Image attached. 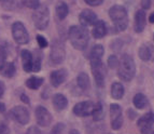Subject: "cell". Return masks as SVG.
Returning <instances> with one entry per match:
<instances>
[{
    "instance_id": "1",
    "label": "cell",
    "mask_w": 154,
    "mask_h": 134,
    "mask_svg": "<svg viewBox=\"0 0 154 134\" xmlns=\"http://www.w3.org/2000/svg\"><path fill=\"white\" fill-rule=\"evenodd\" d=\"M68 36L71 44L77 50H84L90 41V33L84 26H71Z\"/></svg>"
},
{
    "instance_id": "2",
    "label": "cell",
    "mask_w": 154,
    "mask_h": 134,
    "mask_svg": "<svg viewBox=\"0 0 154 134\" xmlns=\"http://www.w3.org/2000/svg\"><path fill=\"white\" fill-rule=\"evenodd\" d=\"M109 16L114 23V31H123L128 25V15L127 11L122 5H113L109 10Z\"/></svg>"
},
{
    "instance_id": "3",
    "label": "cell",
    "mask_w": 154,
    "mask_h": 134,
    "mask_svg": "<svg viewBox=\"0 0 154 134\" xmlns=\"http://www.w3.org/2000/svg\"><path fill=\"white\" fill-rule=\"evenodd\" d=\"M136 74V65L134 62L133 57L128 54H123L121 56V61L119 64L118 76L123 81L128 82L135 77Z\"/></svg>"
},
{
    "instance_id": "4",
    "label": "cell",
    "mask_w": 154,
    "mask_h": 134,
    "mask_svg": "<svg viewBox=\"0 0 154 134\" xmlns=\"http://www.w3.org/2000/svg\"><path fill=\"white\" fill-rule=\"evenodd\" d=\"M32 21L35 26L40 30L45 29L50 23V11L46 5H40L32 13Z\"/></svg>"
},
{
    "instance_id": "5",
    "label": "cell",
    "mask_w": 154,
    "mask_h": 134,
    "mask_svg": "<svg viewBox=\"0 0 154 134\" xmlns=\"http://www.w3.org/2000/svg\"><path fill=\"white\" fill-rule=\"evenodd\" d=\"M91 68H92L93 76H94V79H95L97 87L103 88L105 85L107 69H106L103 63L101 62V59H93V61H91Z\"/></svg>"
},
{
    "instance_id": "6",
    "label": "cell",
    "mask_w": 154,
    "mask_h": 134,
    "mask_svg": "<svg viewBox=\"0 0 154 134\" xmlns=\"http://www.w3.org/2000/svg\"><path fill=\"white\" fill-rule=\"evenodd\" d=\"M65 57H66V50H65L64 42L56 39L52 43L50 59L54 65H59L65 61Z\"/></svg>"
},
{
    "instance_id": "7",
    "label": "cell",
    "mask_w": 154,
    "mask_h": 134,
    "mask_svg": "<svg viewBox=\"0 0 154 134\" xmlns=\"http://www.w3.org/2000/svg\"><path fill=\"white\" fill-rule=\"evenodd\" d=\"M10 118H12L13 120H15L16 122H18L22 126H25L29 122L30 120V115H29L28 109L24 107V106H15L13 107L8 115Z\"/></svg>"
},
{
    "instance_id": "8",
    "label": "cell",
    "mask_w": 154,
    "mask_h": 134,
    "mask_svg": "<svg viewBox=\"0 0 154 134\" xmlns=\"http://www.w3.org/2000/svg\"><path fill=\"white\" fill-rule=\"evenodd\" d=\"M12 36L18 44H26L29 42V35L22 22H15L12 25Z\"/></svg>"
},
{
    "instance_id": "9",
    "label": "cell",
    "mask_w": 154,
    "mask_h": 134,
    "mask_svg": "<svg viewBox=\"0 0 154 134\" xmlns=\"http://www.w3.org/2000/svg\"><path fill=\"white\" fill-rule=\"evenodd\" d=\"M154 124V113L149 111L141 116L137 121V126L142 134H149Z\"/></svg>"
},
{
    "instance_id": "10",
    "label": "cell",
    "mask_w": 154,
    "mask_h": 134,
    "mask_svg": "<svg viewBox=\"0 0 154 134\" xmlns=\"http://www.w3.org/2000/svg\"><path fill=\"white\" fill-rule=\"evenodd\" d=\"M95 107V103L92 101H84V102H80L75 104L73 107V113L78 117H88L93 113Z\"/></svg>"
},
{
    "instance_id": "11",
    "label": "cell",
    "mask_w": 154,
    "mask_h": 134,
    "mask_svg": "<svg viewBox=\"0 0 154 134\" xmlns=\"http://www.w3.org/2000/svg\"><path fill=\"white\" fill-rule=\"evenodd\" d=\"M110 116H111V128L113 130L121 129L123 126V116H122V108L118 104L110 105Z\"/></svg>"
},
{
    "instance_id": "12",
    "label": "cell",
    "mask_w": 154,
    "mask_h": 134,
    "mask_svg": "<svg viewBox=\"0 0 154 134\" xmlns=\"http://www.w3.org/2000/svg\"><path fill=\"white\" fill-rule=\"evenodd\" d=\"M35 115H36L37 123L40 126H43V128L49 126L51 124L52 120H53L51 113L43 106H38L35 110Z\"/></svg>"
},
{
    "instance_id": "13",
    "label": "cell",
    "mask_w": 154,
    "mask_h": 134,
    "mask_svg": "<svg viewBox=\"0 0 154 134\" xmlns=\"http://www.w3.org/2000/svg\"><path fill=\"white\" fill-rule=\"evenodd\" d=\"M67 76H68V72L65 68H60V69L52 72L51 75H50V80H51L52 85L55 87V88L59 87L62 83H64L66 81Z\"/></svg>"
},
{
    "instance_id": "14",
    "label": "cell",
    "mask_w": 154,
    "mask_h": 134,
    "mask_svg": "<svg viewBox=\"0 0 154 134\" xmlns=\"http://www.w3.org/2000/svg\"><path fill=\"white\" fill-rule=\"evenodd\" d=\"M79 21H80V24L82 26H84V27L91 26L97 22V15H96V13L93 12L92 10L85 9V10H83L82 12L80 13Z\"/></svg>"
},
{
    "instance_id": "15",
    "label": "cell",
    "mask_w": 154,
    "mask_h": 134,
    "mask_svg": "<svg viewBox=\"0 0 154 134\" xmlns=\"http://www.w3.org/2000/svg\"><path fill=\"white\" fill-rule=\"evenodd\" d=\"M22 63H23V69L26 72H31L33 67V55L29 50H23L21 52Z\"/></svg>"
},
{
    "instance_id": "16",
    "label": "cell",
    "mask_w": 154,
    "mask_h": 134,
    "mask_svg": "<svg viewBox=\"0 0 154 134\" xmlns=\"http://www.w3.org/2000/svg\"><path fill=\"white\" fill-rule=\"evenodd\" d=\"M146 12L143 10H139L135 14V25H134V29L136 33H142L146 27Z\"/></svg>"
},
{
    "instance_id": "17",
    "label": "cell",
    "mask_w": 154,
    "mask_h": 134,
    "mask_svg": "<svg viewBox=\"0 0 154 134\" xmlns=\"http://www.w3.org/2000/svg\"><path fill=\"white\" fill-rule=\"evenodd\" d=\"M107 25L103 21H98L94 25V28H93V36L96 39H101L107 35Z\"/></svg>"
},
{
    "instance_id": "18",
    "label": "cell",
    "mask_w": 154,
    "mask_h": 134,
    "mask_svg": "<svg viewBox=\"0 0 154 134\" xmlns=\"http://www.w3.org/2000/svg\"><path fill=\"white\" fill-rule=\"evenodd\" d=\"M68 105V100L64 94H60V93H57L53 96V106L56 110L60 111L64 110L65 108Z\"/></svg>"
},
{
    "instance_id": "19",
    "label": "cell",
    "mask_w": 154,
    "mask_h": 134,
    "mask_svg": "<svg viewBox=\"0 0 154 134\" xmlns=\"http://www.w3.org/2000/svg\"><path fill=\"white\" fill-rule=\"evenodd\" d=\"M15 72H16V67L14 65V63L12 62H9V63L5 62L2 65V67L0 68V74L7 78H12L13 76L15 75Z\"/></svg>"
},
{
    "instance_id": "20",
    "label": "cell",
    "mask_w": 154,
    "mask_h": 134,
    "mask_svg": "<svg viewBox=\"0 0 154 134\" xmlns=\"http://www.w3.org/2000/svg\"><path fill=\"white\" fill-rule=\"evenodd\" d=\"M133 103H134V105H135L136 108L143 109L148 106L149 101H148V97L144 95L143 93H137L136 95L134 96V98H133Z\"/></svg>"
},
{
    "instance_id": "21",
    "label": "cell",
    "mask_w": 154,
    "mask_h": 134,
    "mask_svg": "<svg viewBox=\"0 0 154 134\" xmlns=\"http://www.w3.org/2000/svg\"><path fill=\"white\" fill-rule=\"evenodd\" d=\"M125 93V89H124L123 85L120 82H114L111 85V96L114 100H121L124 96Z\"/></svg>"
},
{
    "instance_id": "22",
    "label": "cell",
    "mask_w": 154,
    "mask_h": 134,
    "mask_svg": "<svg viewBox=\"0 0 154 134\" xmlns=\"http://www.w3.org/2000/svg\"><path fill=\"white\" fill-rule=\"evenodd\" d=\"M77 83H78V85H79V88L82 89L83 91L88 90L91 85V81H90V78H88V74L80 72L77 77Z\"/></svg>"
},
{
    "instance_id": "23",
    "label": "cell",
    "mask_w": 154,
    "mask_h": 134,
    "mask_svg": "<svg viewBox=\"0 0 154 134\" xmlns=\"http://www.w3.org/2000/svg\"><path fill=\"white\" fill-rule=\"evenodd\" d=\"M44 79L42 77H30L26 80V87L30 90H37L43 85Z\"/></svg>"
},
{
    "instance_id": "24",
    "label": "cell",
    "mask_w": 154,
    "mask_h": 134,
    "mask_svg": "<svg viewBox=\"0 0 154 134\" xmlns=\"http://www.w3.org/2000/svg\"><path fill=\"white\" fill-rule=\"evenodd\" d=\"M55 10H56V15L59 20L66 18V16L68 15V13H69V8H68L67 3L64 2V1H59L56 5V9H55Z\"/></svg>"
},
{
    "instance_id": "25",
    "label": "cell",
    "mask_w": 154,
    "mask_h": 134,
    "mask_svg": "<svg viewBox=\"0 0 154 134\" xmlns=\"http://www.w3.org/2000/svg\"><path fill=\"white\" fill-rule=\"evenodd\" d=\"M92 116L95 121H100V120L103 119V117H105V110H103V106L101 104V102H97L95 104V107H94Z\"/></svg>"
},
{
    "instance_id": "26",
    "label": "cell",
    "mask_w": 154,
    "mask_h": 134,
    "mask_svg": "<svg viewBox=\"0 0 154 134\" xmlns=\"http://www.w3.org/2000/svg\"><path fill=\"white\" fill-rule=\"evenodd\" d=\"M103 53H105V49H103V46L101 44L94 46L92 51H91V61H93V59H101V57L103 56Z\"/></svg>"
},
{
    "instance_id": "27",
    "label": "cell",
    "mask_w": 154,
    "mask_h": 134,
    "mask_svg": "<svg viewBox=\"0 0 154 134\" xmlns=\"http://www.w3.org/2000/svg\"><path fill=\"white\" fill-rule=\"evenodd\" d=\"M139 57L142 59V61H149L151 59L152 52H151V48H150L148 44H142L140 48H139Z\"/></svg>"
},
{
    "instance_id": "28",
    "label": "cell",
    "mask_w": 154,
    "mask_h": 134,
    "mask_svg": "<svg viewBox=\"0 0 154 134\" xmlns=\"http://www.w3.org/2000/svg\"><path fill=\"white\" fill-rule=\"evenodd\" d=\"M33 67L32 72H38L39 70L41 69V61H42V54L40 50H36L33 53Z\"/></svg>"
},
{
    "instance_id": "29",
    "label": "cell",
    "mask_w": 154,
    "mask_h": 134,
    "mask_svg": "<svg viewBox=\"0 0 154 134\" xmlns=\"http://www.w3.org/2000/svg\"><path fill=\"white\" fill-rule=\"evenodd\" d=\"M9 54V46L8 43L5 41H0V61L5 62V59Z\"/></svg>"
},
{
    "instance_id": "30",
    "label": "cell",
    "mask_w": 154,
    "mask_h": 134,
    "mask_svg": "<svg viewBox=\"0 0 154 134\" xmlns=\"http://www.w3.org/2000/svg\"><path fill=\"white\" fill-rule=\"evenodd\" d=\"M0 3L5 10H14L17 5V0H0Z\"/></svg>"
},
{
    "instance_id": "31",
    "label": "cell",
    "mask_w": 154,
    "mask_h": 134,
    "mask_svg": "<svg viewBox=\"0 0 154 134\" xmlns=\"http://www.w3.org/2000/svg\"><path fill=\"white\" fill-rule=\"evenodd\" d=\"M22 3L27 8L35 9V10L40 7V0H22Z\"/></svg>"
},
{
    "instance_id": "32",
    "label": "cell",
    "mask_w": 154,
    "mask_h": 134,
    "mask_svg": "<svg viewBox=\"0 0 154 134\" xmlns=\"http://www.w3.org/2000/svg\"><path fill=\"white\" fill-rule=\"evenodd\" d=\"M65 128H66L65 123H63V122H58V123H56L53 128H52L50 134H63L65 131Z\"/></svg>"
},
{
    "instance_id": "33",
    "label": "cell",
    "mask_w": 154,
    "mask_h": 134,
    "mask_svg": "<svg viewBox=\"0 0 154 134\" xmlns=\"http://www.w3.org/2000/svg\"><path fill=\"white\" fill-rule=\"evenodd\" d=\"M119 64H120V61H119V59L116 56V55H110L108 59V65L110 68H116V67L119 66Z\"/></svg>"
},
{
    "instance_id": "34",
    "label": "cell",
    "mask_w": 154,
    "mask_h": 134,
    "mask_svg": "<svg viewBox=\"0 0 154 134\" xmlns=\"http://www.w3.org/2000/svg\"><path fill=\"white\" fill-rule=\"evenodd\" d=\"M37 42H38L39 46H40L41 49H44V48L48 46V40H46V38H44L43 36H41V35H38V36H37Z\"/></svg>"
},
{
    "instance_id": "35",
    "label": "cell",
    "mask_w": 154,
    "mask_h": 134,
    "mask_svg": "<svg viewBox=\"0 0 154 134\" xmlns=\"http://www.w3.org/2000/svg\"><path fill=\"white\" fill-rule=\"evenodd\" d=\"M122 46H123V43H122V40H114V41L111 43V48L113 49V51H120V49L122 48Z\"/></svg>"
},
{
    "instance_id": "36",
    "label": "cell",
    "mask_w": 154,
    "mask_h": 134,
    "mask_svg": "<svg viewBox=\"0 0 154 134\" xmlns=\"http://www.w3.org/2000/svg\"><path fill=\"white\" fill-rule=\"evenodd\" d=\"M84 2L88 5L92 7H96V5H100L103 2V0H84Z\"/></svg>"
},
{
    "instance_id": "37",
    "label": "cell",
    "mask_w": 154,
    "mask_h": 134,
    "mask_svg": "<svg viewBox=\"0 0 154 134\" xmlns=\"http://www.w3.org/2000/svg\"><path fill=\"white\" fill-rule=\"evenodd\" d=\"M26 134H42V133H41V131H40V129H39V128L32 126H30L28 130H27V133H26Z\"/></svg>"
},
{
    "instance_id": "38",
    "label": "cell",
    "mask_w": 154,
    "mask_h": 134,
    "mask_svg": "<svg viewBox=\"0 0 154 134\" xmlns=\"http://www.w3.org/2000/svg\"><path fill=\"white\" fill-rule=\"evenodd\" d=\"M0 134H10V129L7 124L0 123Z\"/></svg>"
},
{
    "instance_id": "39",
    "label": "cell",
    "mask_w": 154,
    "mask_h": 134,
    "mask_svg": "<svg viewBox=\"0 0 154 134\" xmlns=\"http://www.w3.org/2000/svg\"><path fill=\"white\" fill-rule=\"evenodd\" d=\"M151 2L152 0H141V7L143 9H150V7H151Z\"/></svg>"
},
{
    "instance_id": "40",
    "label": "cell",
    "mask_w": 154,
    "mask_h": 134,
    "mask_svg": "<svg viewBox=\"0 0 154 134\" xmlns=\"http://www.w3.org/2000/svg\"><path fill=\"white\" fill-rule=\"evenodd\" d=\"M5 82L0 80V98L2 97L3 94H5Z\"/></svg>"
},
{
    "instance_id": "41",
    "label": "cell",
    "mask_w": 154,
    "mask_h": 134,
    "mask_svg": "<svg viewBox=\"0 0 154 134\" xmlns=\"http://www.w3.org/2000/svg\"><path fill=\"white\" fill-rule=\"evenodd\" d=\"M21 100L23 101L24 103H26V104H29V103H30V101H29V97L27 95H25L24 93L21 95Z\"/></svg>"
},
{
    "instance_id": "42",
    "label": "cell",
    "mask_w": 154,
    "mask_h": 134,
    "mask_svg": "<svg viewBox=\"0 0 154 134\" xmlns=\"http://www.w3.org/2000/svg\"><path fill=\"white\" fill-rule=\"evenodd\" d=\"M127 113H128V117H131V119H134V118H135V116H136V113H134L133 109H128Z\"/></svg>"
},
{
    "instance_id": "43",
    "label": "cell",
    "mask_w": 154,
    "mask_h": 134,
    "mask_svg": "<svg viewBox=\"0 0 154 134\" xmlns=\"http://www.w3.org/2000/svg\"><path fill=\"white\" fill-rule=\"evenodd\" d=\"M5 105L0 102V113H5Z\"/></svg>"
},
{
    "instance_id": "44",
    "label": "cell",
    "mask_w": 154,
    "mask_h": 134,
    "mask_svg": "<svg viewBox=\"0 0 154 134\" xmlns=\"http://www.w3.org/2000/svg\"><path fill=\"white\" fill-rule=\"evenodd\" d=\"M149 22L150 23H154V13H152L151 15L149 16Z\"/></svg>"
},
{
    "instance_id": "45",
    "label": "cell",
    "mask_w": 154,
    "mask_h": 134,
    "mask_svg": "<svg viewBox=\"0 0 154 134\" xmlns=\"http://www.w3.org/2000/svg\"><path fill=\"white\" fill-rule=\"evenodd\" d=\"M69 134H80V132L78 131V130H75V129H73V130H71V131L69 132Z\"/></svg>"
},
{
    "instance_id": "46",
    "label": "cell",
    "mask_w": 154,
    "mask_h": 134,
    "mask_svg": "<svg viewBox=\"0 0 154 134\" xmlns=\"http://www.w3.org/2000/svg\"><path fill=\"white\" fill-rule=\"evenodd\" d=\"M5 62H2V61H0V68H1V67H2V65L5 64Z\"/></svg>"
},
{
    "instance_id": "47",
    "label": "cell",
    "mask_w": 154,
    "mask_h": 134,
    "mask_svg": "<svg viewBox=\"0 0 154 134\" xmlns=\"http://www.w3.org/2000/svg\"><path fill=\"white\" fill-rule=\"evenodd\" d=\"M152 134H154V131H153V133H152Z\"/></svg>"
}]
</instances>
